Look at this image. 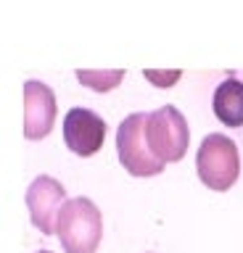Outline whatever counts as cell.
<instances>
[{
    "label": "cell",
    "mask_w": 243,
    "mask_h": 253,
    "mask_svg": "<svg viewBox=\"0 0 243 253\" xmlns=\"http://www.w3.org/2000/svg\"><path fill=\"white\" fill-rule=\"evenodd\" d=\"M56 235L64 253H96L103 237V216L100 209L90 198H69L61 206L58 221H56Z\"/></svg>",
    "instance_id": "cell-1"
},
{
    "label": "cell",
    "mask_w": 243,
    "mask_h": 253,
    "mask_svg": "<svg viewBox=\"0 0 243 253\" xmlns=\"http://www.w3.org/2000/svg\"><path fill=\"white\" fill-rule=\"evenodd\" d=\"M195 171L209 190H217V193L230 190L241 177L238 145L227 134H206L198 145V153H195Z\"/></svg>",
    "instance_id": "cell-2"
},
{
    "label": "cell",
    "mask_w": 243,
    "mask_h": 253,
    "mask_svg": "<svg viewBox=\"0 0 243 253\" xmlns=\"http://www.w3.org/2000/svg\"><path fill=\"white\" fill-rule=\"evenodd\" d=\"M146 142L161 164L180 161L191 145V126L177 106H161L146 114Z\"/></svg>",
    "instance_id": "cell-3"
},
{
    "label": "cell",
    "mask_w": 243,
    "mask_h": 253,
    "mask_svg": "<svg viewBox=\"0 0 243 253\" xmlns=\"http://www.w3.org/2000/svg\"><path fill=\"white\" fill-rule=\"evenodd\" d=\"M116 153L132 177H156L167 166L151 153L146 142V114H130L122 119L116 129Z\"/></svg>",
    "instance_id": "cell-4"
},
{
    "label": "cell",
    "mask_w": 243,
    "mask_h": 253,
    "mask_svg": "<svg viewBox=\"0 0 243 253\" xmlns=\"http://www.w3.org/2000/svg\"><path fill=\"white\" fill-rule=\"evenodd\" d=\"M64 142L74 156L90 158L106 142V122L93 108L74 106L64 116Z\"/></svg>",
    "instance_id": "cell-5"
},
{
    "label": "cell",
    "mask_w": 243,
    "mask_h": 253,
    "mask_svg": "<svg viewBox=\"0 0 243 253\" xmlns=\"http://www.w3.org/2000/svg\"><path fill=\"white\" fill-rule=\"evenodd\" d=\"M66 203V190L56 177L40 174L32 179V185L27 187V209L32 224L40 229L43 235L56 232V221L61 213V206Z\"/></svg>",
    "instance_id": "cell-6"
},
{
    "label": "cell",
    "mask_w": 243,
    "mask_h": 253,
    "mask_svg": "<svg viewBox=\"0 0 243 253\" xmlns=\"http://www.w3.org/2000/svg\"><path fill=\"white\" fill-rule=\"evenodd\" d=\"M56 95L40 79L24 82V137L43 140L56 124Z\"/></svg>",
    "instance_id": "cell-7"
},
{
    "label": "cell",
    "mask_w": 243,
    "mask_h": 253,
    "mask_svg": "<svg viewBox=\"0 0 243 253\" xmlns=\"http://www.w3.org/2000/svg\"><path fill=\"white\" fill-rule=\"evenodd\" d=\"M211 108L225 126H243V82L238 77H227L217 84Z\"/></svg>",
    "instance_id": "cell-8"
},
{
    "label": "cell",
    "mask_w": 243,
    "mask_h": 253,
    "mask_svg": "<svg viewBox=\"0 0 243 253\" xmlns=\"http://www.w3.org/2000/svg\"><path fill=\"white\" fill-rule=\"evenodd\" d=\"M77 79L96 92H108L124 79V71L122 69H116V71H85V69H80L77 71Z\"/></svg>",
    "instance_id": "cell-9"
},
{
    "label": "cell",
    "mask_w": 243,
    "mask_h": 253,
    "mask_svg": "<svg viewBox=\"0 0 243 253\" xmlns=\"http://www.w3.org/2000/svg\"><path fill=\"white\" fill-rule=\"evenodd\" d=\"M143 74H146L148 82H153L156 87H172L180 77H183V71H153V69H146Z\"/></svg>",
    "instance_id": "cell-10"
},
{
    "label": "cell",
    "mask_w": 243,
    "mask_h": 253,
    "mask_svg": "<svg viewBox=\"0 0 243 253\" xmlns=\"http://www.w3.org/2000/svg\"><path fill=\"white\" fill-rule=\"evenodd\" d=\"M37 253H50V251H37Z\"/></svg>",
    "instance_id": "cell-11"
}]
</instances>
